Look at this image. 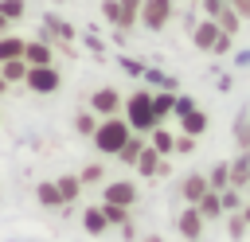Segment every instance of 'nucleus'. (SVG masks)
<instances>
[{
	"label": "nucleus",
	"mask_w": 250,
	"mask_h": 242,
	"mask_svg": "<svg viewBox=\"0 0 250 242\" xmlns=\"http://www.w3.org/2000/svg\"><path fill=\"white\" fill-rule=\"evenodd\" d=\"M0 12L16 23V20H23V16H27V0H0Z\"/></svg>",
	"instance_id": "nucleus-33"
},
{
	"label": "nucleus",
	"mask_w": 250,
	"mask_h": 242,
	"mask_svg": "<svg viewBox=\"0 0 250 242\" xmlns=\"http://www.w3.org/2000/svg\"><path fill=\"white\" fill-rule=\"evenodd\" d=\"M23 47H27L23 35L4 31V35H0V62H8V59H23Z\"/></svg>",
	"instance_id": "nucleus-21"
},
{
	"label": "nucleus",
	"mask_w": 250,
	"mask_h": 242,
	"mask_svg": "<svg viewBox=\"0 0 250 242\" xmlns=\"http://www.w3.org/2000/svg\"><path fill=\"white\" fill-rule=\"evenodd\" d=\"M121 70H129V74H137V78H145V66H141L137 59H121Z\"/></svg>",
	"instance_id": "nucleus-39"
},
{
	"label": "nucleus",
	"mask_w": 250,
	"mask_h": 242,
	"mask_svg": "<svg viewBox=\"0 0 250 242\" xmlns=\"http://www.w3.org/2000/svg\"><path fill=\"white\" fill-rule=\"evenodd\" d=\"M117 234H121L125 242H137V238H141V234H137V222H133V219H129L125 226H117Z\"/></svg>",
	"instance_id": "nucleus-38"
},
{
	"label": "nucleus",
	"mask_w": 250,
	"mask_h": 242,
	"mask_svg": "<svg viewBox=\"0 0 250 242\" xmlns=\"http://www.w3.org/2000/svg\"><path fill=\"white\" fill-rule=\"evenodd\" d=\"M82 230H86V234H94V238H98V234H105V230H113V226H109V219H105V207H102V203L82 207Z\"/></svg>",
	"instance_id": "nucleus-13"
},
{
	"label": "nucleus",
	"mask_w": 250,
	"mask_h": 242,
	"mask_svg": "<svg viewBox=\"0 0 250 242\" xmlns=\"http://www.w3.org/2000/svg\"><path fill=\"white\" fill-rule=\"evenodd\" d=\"M0 74H4L8 86H12V82H23V78H27V59H8V62H0Z\"/></svg>",
	"instance_id": "nucleus-28"
},
{
	"label": "nucleus",
	"mask_w": 250,
	"mask_h": 242,
	"mask_svg": "<svg viewBox=\"0 0 250 242\" xmlns=\"http://www.w3.org/2000/svg\"><path fill=\"white\" fill-rule=\"evenodd\" d=\"M199 4H203V16H215V12H219V8H227L230 0H199Z\"/></svg>",
	"instance_id": "nucleus-41"
},
{
	"label": "nucleus",
	"mask_w": 250,
	"mask_h": 242,
	"mask_svg": "<svg viewBox=\"0 0 250 242\" xmlns=\"http://www.w3.org/2000/svg\"><path fill=\"white\" fill-rule=\"evenodd\" d=\"M125 121L133 125V133H152L160 121H156V113H152V90L148 86H141V90H133L129 98H125Z\"/></svg>",
	"instance_id": "nucleus-2"
},
{
	"label": "nucleus",
	"mask_w": 250,
	"mask_h": 242,
	"mask_svg": "<svg viewBox=\"0 0 250 242\" xmlns=\"http://www.w3.org/2000/svg\"><path fill=\"white\" fill-rule=\"evenodd\" d=\"M215 20H219V27H223L227 35H238V31H242V16H238L230 4H227V8H219V12H215Z\"/></svg>",
	"instance_id": "nucleus-27"
},
{
	"label": "nucleus",
	"mask_w": 250,
	"mask_h": 242,
	"mask_svg": "<svg viewBox=\"0 0 250 242\" xmlns=\"http://www.w3.org/2000/svg\"><path fill=\"white\" fill-rule=\"evenodd\" d=\"M35 199H39V207H43V211H66V203H62V195H59L55 180L35 183Z\"/></svg>",
	"instance_id": "nucleus-15"
},
{
	"label": "nucleus",
	"mask_w": 250,
	"mask_h": 242,
	"mask_svg": "<svg viewBox=\"0 0 250 242\" xmlns=\"http://www.w3.org/2000/svg\"><path fill=\"white\" fill-rule=\"evenodd\" d=\"M141 199L133 180H105L102 183V203H117V207H133Z\"/></svg>",
	"instance_id": "nucleus-8"
},
{
	"label": "nucleus",
	"mask_w": 250,
	"mask_h": 242,
	"mask_svg": "<svg viewBox=\"0 0 250 242\" xmlns=\"http://www.w3.org/2000/svg\"><path fill=\"white\" fill-rule=\"evenodd\" d=\"M145 144H148V133H133L125 144H121V152H117V160L125 164V168H133L137 160H141V152H145Z\"/></svg>",
	"instance_id": "nucleus-16"
},
{
	"label": "nucleus",
	"mask_w": 250,
	"mask_h": 242,
	"mask_svg": "<svg viewBox=\"0 0 250 242\" xmlns=\"http://www.w3.org/2000/svg\"><path fill=\"white\" fill-rule=\"evenodd\" d=\"M176 20V0H145L141 4V27L145 31H164Z\"/></svg>",
	"instance_id": "nucleus-3"
},
{
	"label": "nucleus",
	"mask_w": 250,
	"mask_h": 242,
	"mask_svg": "<svg viewBox=\"0 0 250 242\" xmlns=\"http://www.w3.org/2000/svg\"><path fill=\"white\" fill-rule=\"evenodd\" d=\"M117 4H121V27H117V31L137 27V23H141V4H145V0H117Z\"/></svg>",
	"instance_id": "nucleus-26"
},
{
	"label": "nucleus",
	"mask_w": 250,
	"mask_h": 242,
	"mask_svg": "<svg viewBox=\"0 0 250 242\" xmlns=\"http://www.w3.org/2000/svg\"><path fill=\"white\" fill-rule=\"evenodd\" d=\"M133 168H137V176H145V180H164V176H168V156H160L152 144H145V152H141V160H137Z\"/></svg>",
	"instance_id": "nucleus-10"
},
{
	"label": "nucleus",
	"mask_w": 250,
	"mask_h": 242,
	"mask_svg": "<svg viewBox=\"0 0 250 242\" xmlns=\"http://www.w3.org/2000/svg\"><path fill=\"white\" fill-rule=\"evenodd\" d=\"M195 141H199V137H188V133H176V152H184V156H188V152H195Z\"/></svg>",
	"instance_id": "nucleus-37"
},
{
	"label": "nucleus",
	"mask_w": 250,
	"mask_h": 242,
	"mask_svg": "<svg viewBox=\"0 0 250 242\" xmlns=\"http://www.w3.org/2000/svg\"><path fill=\"white\" fill-rule=\"evenodd\" d=\"M207 125H211V121H207V113H203L199 105H191L188 113H180V133H188V137H203Z\"/></svg>",
	"instance_id": "nucleus-14"
},
{
	"label": "nucleus",
	"mask_w": 250,
	"mask_h": 242,
	"mask_svg": "<svg viewBox=\"0 0 250 242\" xmlns=\"http://www.w3.org/2000/svg\"><path fill=\"white\" fill-rule=\"evenodd\" d=\"M152 113H156V121L164 125V121L176 113V90H152Z\"/></svg>",
	"instance_id": "nucleus-19"
},
{
	"label": "nucleus",
	"mask_w": 250,
	"mask_h": 242,
	"mask_svg": "<svg viewBox=\"0 0 250 242\" xmlns=\"http://www.w3.org/2000/svg\"><path fill=\"white\" fill-rule=\"evenodd\" d=\"M23 86L31 90V94H55L59 86H62V70L55 66V62H47V66H27V78H23Z\"/></svg>",
	"instance_id": "nucleus-4"
},
{
	"label": "nucleus",
	"mask_w": 250,
	"mask_h": 242,
	"mask_svg": "<svg viewBox=\"0 0 250 242\" xmlns=\"http://www.w3.org/2000/svg\"><path fill=\"white\" fill-rule=\"evenodd\" d=\"M230 47H234V35H227V31H219V39H215V47H211V55H230Z\"/></svg>",
	"instance_id": "nucleus-36"
},
{
	"label": "nucleus",
	"mask_w": 250,
	"mask_h": 242,
	"mask_svg": "<svg viewBox=\"0 0 250 242\" xmlns=\"http://www.w3.org/2000/svg\"><path fill=\"white\" fill-rule=\"evenodd\" d=\"M195 207H199V215H203L207 222L223 219V199H219V191H207V195H203V199H199Z\"/></svg>",
	"instance_id": "nucleus-25"
},
{
	"label": "nucleus",
	"mask_w": 250,
	"mask_h": 242,
	"mask_svg": "<svg viewBox=\"0 0 250 242\" xmlns=\"http://www.w3.org/2000/svg\"><path fill=\"white\" fill-rule=\"evenodd\" d=\"M230 133H234V144H238V148H250V105L234 117V129H230Z\"/></svg>",
	"instance_id": "nucleus-29"
},
{
	"label": "nucleus",
	"mask_w": 250,
	"mask_h": 242,
	"mask_svg": "<svg viewBox=\"0 0 250 242\" xmlns=\"http://www.w3.org/2000/svg\"><path fill=\"white\" fill-rule=\"evenodd\" d=\"M207 191H211V183H207V172H188V176L180 180V195H184V203H199Z\"/></svg>",
	"instance_id": "nucleus-12"
},
{
	"label": "nucleus",
	"mask_w": 250,
	"mask_h": 242,
	"mask_svg": "<svg viewBox=\"0 0 250 242\" xmlns=\"http://www.w3.org/2000/svg\"><path fill=\"white\" fill-rule=\"evenodd\" d=\"M223 219H227V234H230L234 242H242V238H246V230H250L246 215H242V211H230V215H223Z\"/></svg>",
	"instance_id": "nucleus-30"
},
{
	"label": "nucleus",
	"mask_w": 250,
	"mask_h": 242,
	"mask_svg": "<svg viewBox=\"0 0 250 242\" xmlns=\"http://www.w3.org/2000/svg\"><path fill=\"white\" fill-rule=\"evenodd\" d=\"M23 59H27V66H47V62H55V43L51 39H27V47H23Z\"/></svg>",
	"instance_id": "nucleus-11"
},
{
	"label": "nucleus",
	"mask_w": 250,
	"mask_h": 242,
	"mask_svg": "<svg viewBox=\"0 0 250 242\" xmlns=\"http://www.w3.org/2000/svg\"><path fill=\"white\" fill-rule=\"evenodd\" d=\"M145 82H148V90H172L176 82L168 78V74H160V70H145Z\"/></svg>",
	"instance_id": "nucleus-35"
},
{
	"label": "nucleus",
	"mask_w": 250,
	"mask_h": 242,
	"mask_svg": "<svg viewBox=\"0 0 250 242\" xmlns=\"http://www.w3.org/2000/svg\"><path fill=\"white\" fill-rule=\"evenodd\" d=\"M176 230H180V238H184V242H203L207 219L199 215V207H195V203H188V207L176 215Z\"/></svg>",
	"instance_id": "nucleus-7"
},
{
	"label": "nucleus",
	"mask_w": 250,
	"mask_h": 242,
	"mask_svg": "<svg viewBox=\"0 0 250 242\" xmlns=\"http://www.w3.org/2000/svg\"><path fill=\"white\" fill-rule=\"evenodd\" d=\"M219 199H223V215H230V211H242V207H246V191H242V187H234V183H230V187H223V191H219Z\"/></svg>",
	"instance_id": "nucleus-24"
},
{
	"label": "nucleus",
	"mask_w": 250,
	"mask_h": 242,
	"mask_svg": "<svg viewBox=\"0 0 250 242\" xmlns=\"http://www.w3.org/2000/svg\"><path fill=\"white\" fill-rule=\"evenodd\" d=\"M230 183L234 187H250V148H238V156L230 160Z\"/></svg>",
	"instance_id": "nucleus-18"
},
{
	"label": "nucleus",
	"mask_w": 250,
	"mask_h": 242,
	"mask_svg": "<svg viewBox=\"0 0 250 242\" xmlns=\"http://www.w3.org/2000/svg\"><path fill=\"white\" fill-rule=\"evenodd\" d=\"M102 207H105V219H109V226H113V230H117V226H125V222L133 219V215H129V207H117V203H102Z\"/></svg>",
	"instance_id": "nucleus-32"
},
{
	"label": "nucleus",
	"mask_w": 250,
	"mask_h": 242,
	"mask_svg": "<svg viewBox=\"0 0 250 242\" xmlns=\"http://www.w3.org/2000/svg\"><path fill=\"white\" fill-rule=\"evenodd\" d=\"M242 215H246V222H250V199H246V207H242Z\"/></svg>",
	"instance_id": "nucleus-45"
},
{
	"label": "nucleus",
	"mask_w": 250,
	"mask_h": 242,
	"mask_svg": "<svg viewBox=\"0 0 250 242\" xmlns=\"http://www.w3.org/2000/svg\"><path fill=\"white\" fill-rule=\"evenodd\" d=\"M133 137V125L125 121V113H113V117H102L98 121V129H94V148L102 152V156H117L121 152V144Z\"/></svg>",
	"instance_id": "nucleus-1"
},
{
	"label": "nucleus",
	"mask_w": 250,
	"mask_h": 242,
	"mask_svg": "<svg viewBox=\"0 0 250 242\" xmlns=\"http://www.w3.org/2000/svg\"><path fill=\"white\" fill-rule=\"evenodd\" d=\"M98 121H102V117H98V113L86 105V109H78V113H74V133L90 141V137H94V129H98Z\"/></svg>",
	"instance_id": "nucleus-22"
},
{
	"label": "nucleus",
	"mask_w": 250,
	"mask_h": 242,
	"mask_svg": "<svg viewBox=\"0 0 250 242\" xmlns=\"http://www.w3.org/2000/svg\"><path fill=\"white\" fill-rule=\"evenodd\" d=\"M55 187H59V195H62V203H66V207H74V203L82 199V180H78V172L59 176V180H55Z\"/></svg>",
	"instance_id": "nucleus-17"
},
{
	"label": "nucleus",
	"mask_w": 250,
	"mask_h": 242,
	"mask_svg": "<svg viewBox=\"0 0 250 242\" xmlns=\"http://www.w3.org/2000/svg\"><path fill=\"white\" fill-rule=\"evenodd\" d=\"M98 117H113V113H121L125 109V98H121V90L117 86H98L94 94H90V101H86Z\"/></svg>",
	"instance_id": "nucleus-6"
},
{
	"label": "nucleus",
	"mask_w": 250,
	"mask_h": 242,
	"mask_svg": "<svg viewBox=\"0 0 250 242\" xmlns=\"http://www.w3.org/2000/svg\"><path fill=\"white\" fill-rule=\"evenodd\" d=\"M207 183H211V191H223V187H230V160H219V164H211V168H207Z\"/></svg>",
	"instance_id": "nucleus-23"
},
{
	"label": "nucleus",
	"mask_w": 250,
	"mask_h": 242,
	"mask_svg": "<svg viewBox=\"0 0 250 242\" xmlns=\"http://www.w3.org/2000/svg\"><path fill=\"white\" fill-rule=\"evenodd\" d=\"M137 242H164V238H160V234H141Z\"/></svg>",
	"instance_id": "nucleus-42"
},
{
	"label": "nucleus",
	"mask_w": 250,
	"mask_h": 242,
	"mask_svg": "<svg viewBox=\"0 0 250 242\" xmlns=\"http://www.w3.org/2000/svg\"><path fill=\"white\" fill-rule=\"evenodd\" d=\"M230 8L242 16V23H250V0H230Z\"/></svg>",
	"instance_id": "nucleus-40"
},
{
	"label": "nucleus",
	"mask_w": 250,
	"mask_h": 242,
	"mask_svg": "<svg viewBox=\"0 0 250 242\" xmlns=\"http://www.w3.org/2000/svg\"><path fill=\"white\" fill-rule=\"evenodd\" d=\"M4 94H8V82H4V74H0V98H4Z\"/></svg>",
	"instance_id": "nucleus-44"
},
{
	"label": "nucleus",
	"mask_w": 250,
	"mask_h": 242,
	"mask_svg": "<svg viewBox=\"0 0 250 242\" xmlns=\"http://www.w3.org/2000/svg\"><path fill=\"white\" fill-rule=\"evenodd\" d=\"M102 20L109 27H121V4L117 0H102Z\"/></svg>",
	"instance_id": "nucleus-34"
},
{
	"label": "nucleus",
	"mask_w": 250,
	"mask_h": 242,
	"mask_svg": "<svg viewBox=\"0 0 250 242\" xmlns=\"http://www.w3.org/2000/svg\"><path fill=\"white\" fill-rule=\"evenodd\" d=\"M219 31H223V27H219V20H215V16H199V20H195V27H191L188 35H191V47H195V51L211 55V47H215Z\"/></svg>",
	"instance_id": "nucleus-9"
},
{
	"label": "nucleus",
	"mask_w": 250,
	"mask_h": 242,
	"mask_svg": "<svg viewBox=\"0 0 250 242\" xmlns=\"http://www.w3.org/2000/svg\"><path fill=\"white\" fill-rule=\"evenodd\" d=\"M148 144H152L160 156H172V152H176V133H172V129H164V125H156V129L148 133Z\"/></svg>",
	"instance_id": "nucleus-20"
},
{
	"label": "nucleus",
	"mask_w": 250,
	"mask_h": 242,
	"mask_svg": "<svg viewBox=\"0 0 250 242\" xmlns=\"http://www.w3.org/2000/svg\"><path fill=\"white\" fill-rule=\"evenodd\" d=\"M8 27H12V20H8V16H4V12H0V35H4V31H8Z\"/></svg>",
	"instance_id": "nucleus-43"
},
{
	"label": "nucleus",
	"mask_w": 250,
	"mask_h": 242,
	"mask_svg": "<svg viewBox=\"0 0 250 242\" xmlns=\"http://www.w3.org/2000/svg\"><path fill=\"white\" fill-rule=\"evenodd\" d=\"M39 35H43V39H51V43H55V51H59V47L66 51V47L74 43V35H78V31H74V23H66L62 16L47 12V16H43V31H39Z\"/></svg>",
	"instance_id": "nucleus-5"
},
{
	"label": "nucleus",
	"mask_w": 250,
	"mask_h": 242,
	"mask_svg": "<svg viewBox=\"0 0 250 242\" xmlns=\"http://www.w3.org/2000/svg\"><path fill=\"white\" fill-rule=\"evenodd\" d=\"M78 180H82V187H98V183H105V164H86L82 172H78Z\"/></svg>",
	"instance_id": "nucleus-31"
}]
</instances>
